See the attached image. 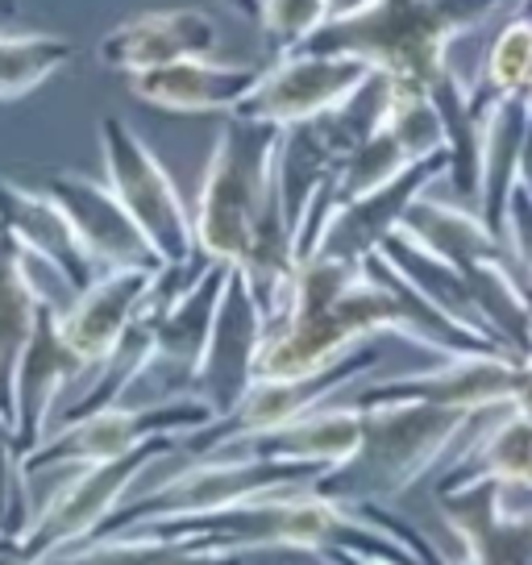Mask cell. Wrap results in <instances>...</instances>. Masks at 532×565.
Listing matches in <instances>:
<instances>
[{
  "label": "cell",
  "instance_id": "cell-1",
  "mask_svg": "<svg viewBox=\"0 0 532 565\" xmlns=\"http://www.w3.org/2000/svg\"><path fill=\"white\" fill-rule=\"evenodd\" d=\"M482 412L425 404V399H395V404L362 407V441L345 461L320 470L317 491L341 503H383L395 499L433 466L449 461L454 445L470 433Z\"/></svg>",
  "mask_w": 532,
  "mask_h": 565
},
{
  "label": "cell",
  "instance_id": "cell-2",
  "mask_svg": "<svg viewBox=\"0 0 532 565\" xmlns=\"http://www.w3.org/2000/svg\"><path fill=\"white\" fill-rule=\"evenodd\" d=\"M512 0H379L350 21H324L300 42L312 51H350L383 71L395 88L433 92L449 71L454 38L508 9Z\"/></svg>",
  "mask_w": 532,
  "mask_h": 565
},
{
  "label": "cell",
  "instance_id": "cell-3",
  "mask_svg": "<svg viewBox=\"0 0 532 565\" xmlns=\"http://www.w3.org/2000/svg\"><path fill=\"white\" fill-rule=\"evenodd\" d=\"M279 125L237 117L221 125L195 195V249L213 263H242L266 212L275 209V150Z\"/></svg>",
  "mask_w": 532,
  "mask_h": 565
},
{
  "label": "cell",
  "instance_id": "cell-4",
  "mask_svg": "<svg viewBox=\"0 0 532 565\" xmlns=\"http://www.w3.org/2000/svg\"><path fill=\"white\" fill-rule=\"evenodd\" d=\"M320 466H291V461L254 458V454H204L188 470L171 475L167 482L150 487L146 494L129 499L125 508L108 515L96 536L121 532L142 520H171V515H209L225 508H242L266 494H287L317 487ZM88 536V541H96Z\"/></svg>",
  "mask_w": 532,
  "mask_h": 565
},
{
  "label": "cell",
  "instance_id": "cell-5",
  "mask_svg": "<svg viewBox=\"0 0 532 565\" xmlns=\"http://www.w3.org/2000/svg\"><path fill=\"white\" fill-rule=\"evenodd\" d=\"M175 449L179 437H155V441L138 445L121 458L75 466V475L38 508L30 529L21 532V562H54L58 553H67L72 545H84L88 536H96V529L121 508L125 494L134 491V482L150 466L171 458Z\"/></svg>",
  "mask_w": 532,
  "mask_h": 565
},
{
  "label": "cell",
  "instance_id": "cell-6",
  "mask_svg": "<svg viewBox=\"0 0 532 565\" xmlns=\"http://www.w3.org/2000/svg\"><path fill=\"white\" fill-rule=\"evenodd\" d=\"M216 412L200 395H175L159 404H113L88 412L79 420L51 424L46 437L25 454V475L38 478L63 466H88V461L121 458L155 437H188L195 428H209Z\"/></svg>",
  "mask_w": 532,
  "mask_h": 565
},
{
  "label": "cell",
  "instance_id": "cell-7",
  "mask_svg": "<svg viewBox=\"0 0 532 565\" xmlns=\"http://www.w3.org/2000/svg\"><path fill=\"white\" fill-rule=\"evenodd\" d=\"M100 154H105V183L117 192L125 212L138 221L146 242L159 249L162 263H183L195 254L192 212L179 195L175 179L155 159V150L138 138V129L121 117H100Z\"/></svg>",
  "mask_w": 532,
  "mask_h": 565
},
{
  "label": "cell",
  "instance_id": "cell-8",
  "mask_svg": "<svg viewBox=\"0 0 532 565\" xmlns=\"http://www.w3.org/2000/svg\"><path fill=\"white\" fill-rule=\"evenodd\" d=\"M371 75V63L350 51L291 46V51L275 54L270 67H263V79L237 105V117L270 121L279 129L296 121H312V117H324V113L345 105Z\"/></svg>",
  "mask_w": 532,
  "mask_h": 565
},
{
  "label": "cell",
  "instance_id": "cell-9",
  "mask_svg": "<svg viewBox=\"0 0 532 565\" xmlns=\"http://www.w3.org/2000/svg\"><path fill=\"white\" fill-rule=\"evenodd\" d=\"M374 362H379V353L366 350V345H358V350H350L341 362H333V366H324V371H317V374H304V379H254L230 416L213 420L209 428H195L183 441L192 449V458L233 449V445L246 441V437L270 433V428L296 420V416L312 412V407L329 404L338 391L350 387V379H362Z\"/></svg>",
  "mask_w": 532,
  "mask_h": 565
},
{
  "label": "cell",
  "instance_id": "cell-10",
  "mask_svg": "<svg viewBox=\"0 0 532 565\" xmlns=\"http://www.w3.org/2000/svg\"><path fill=\"white\" fill-rule=\"evenodd\" d=\"M529 387L524 358L508 350H461L441 353L437 366L412 374H395L374 387L358 391V407L395 404V399H425V404L461 407V412H491V407L515 404Z\"/></svg>",
  "mask_w": 532,
  "mask_h": 565
},
{
  "label": "cell",
  "instance_id": "cell-11",
  "mask_svg": "<svg viewBox=\"0 0 532 565\" xmlns=\"http://www.w3.org/2000/svg\"><path fill=\"white\" fill-rule=\"evenodd\" d=\"M263 329H266L263 300L254 296L246 275L233 266L192 379V391L213 407L216 420L230 416L233 407H237V399L254 383V358H258V345H263Z\"/></svg>",
  "mask_w": 532,
  "mask_h": 565
},
{
  "label": "cell",
  "instance_id": "cell-12",
  "mask_svg": "<svg viewBox=\"0 0 532 565\" xmlns=\"http://www.w3.org/2000/svg\"><path fill=\"white\" fill-rule=\"evenodd\" d=\"M46 192L54 195L58 209L67 212L75 237L84 242L88 258L100 270H117V266L159 270V266H167L105 179H88L79 171H54L46 179Z\"/></svg>",
  "mask_w": 532,
  "mask_h": 565
},
{
  "label": "cell",
  "instance_id": "cell-13",
  "mask_svg": "<svg viewBox=\"0 0 532 565\" xmlns=\"http://www.w3.org/2000/svg\"><path fill=\"white\" fill-rule=\"evenodd\" d=\"M84 374H88V366L79 362V353L67 345V337L58 329V308L42 303L34 333H30L25 350H21L18 374H13V412H9V424H13V437H18L21 454H30L46 437L58 395L72 387L75 379H84Z\"/></svg>",
  "mask_w": 532,
  "mask_h": 565
},
{
  "label": "cell",
  "instance_id": "cell-14",
  "mask_svg": "<svg viewBox=\"0 0 532 565\" xmlns=\"http://www.w3.org/2000/svg\"><path fill=\"white\" fill-rule=\"evenodd\" d=\"M445 175H449V150L404 167L391 183H383V188H374V192H366V195H358L350 204H341V209L329 216L324 233L317 237L312 254H333V258H345V263H366L374 249L383 246V237L400 225V216L408 212L412 200L425 195L428 188ZM312 254H308V258H312Z\"/></svg>",
  "mask_w": 532,
  "mask_h": 565
},
{
  "label": "cell",
  "instance_id": "cell-15",
  "mask_svg": "<svg viewBox=\"0 0 532 565\" xmlns=\"http://www.w3.org/2000/svg\"><path fill=\"white\" fill-rule=\"evenodd\" d=\"M159 270H150V266L100 270V275H96L88 287H79L75 300L58 312V329H63L67 345L79 353V362H84L88 371L100 358L113 353V345L125 337V329L138 320Z\"/></svg>",
  "mask_w": 532,
  "mask_h": 565
},
{
  "label": "cell",
  "instance_id": "cell-16",
  "mask_svg": "<svg viewBox=\"0 0 532 565\" xmlns=\"http://www.w3.org/2000/svg\"><path fill=\"white\" fill-rule=\"evenodd\" d=\"M263 79V67H233V63H213L209 54L175 58L162 67H146L129 75V92L150 108L162 113H237L254 84Z\"/></svg>",
  "mask_w": 532,
  "mask_h": 565
},
{
  "label": "cell",
  "instance_id": "cell-17",
  "mask_svg": "<svg viewBox=\"0 0 532 565\" xmlns=\"http://www.w3.org/2000/svg\"><path fill=\"white\" fill-rule=\"evenodd\" d=\"M216 51V21L200 9H150L138 18L113 25L96 58L108 71H146L175 63V58H192V54H213Z\"/></svg>",
  "mask_w": 532,
  "mask_h": 565
},
{
  "label": "cell",
  "instance_id": "cell-18",
  "mask_svg": "<svg viewBox=\"0 0 532 565\" xmlns=\"http://www.w3.org/2000/svg\"><path fill=\"white\" fill-rule=\"evenodd\" d=\"M0 230L9 233L30 258H42L54 270H63L75 291L100 275V266L92 263L84 242L75 237L67 212L54 204V195L46 188L30 192V188L0 179Z\"/></svg>",
  "mask_w": 532,
  "mask_h": 565
},
{
  "label": "cell",
  "instance_id": "cell-19",
  "mask_svg": "<svg viewBox=\"0 0 532 565\" xmlns=\"http://www.w3.org/2000/svg\"><path fill=\"white\" fill-rule=\"evenodd\" d=\"M358 441H362V407L329 399V404L312 407V412H304V416L279 424L270 433L246 437V441H237L233 449H221V454H254V458L329 470V466L350 458Z\"/></svg>",
  "mask_w": 532,
  "mask_h": 565
},
{
  "label": "cell",
  "instance_id": "cell-20",
  "mask_svg": "<svg viewBox=\"0 0 532 565\" xmlns=\"http://www.w3.org/2000/svg\"><path fill=\"white\" fill-rule=\"evenodd\" d=\"M400 233H408L412 242H421L428 254H437L441 263L470 270V266L487 263V258H503L508 246L487 221L479 216V209L470 204H445L433 195H416L408 204V212L400 216Z\"/></svg>",
  "mask_w": 532,
  "mask_h": 565
},
{
  "label": "cell",
  "instance_id": "cell-21",
  "mask_svg": "<svg viewBox=\"0 0 532 565\" xmlns=\"http://www.w3.org/2000/svg\"><path fill=\"white\" fill-rule=\"evenodd\" d=\"M42 296H38L25 249L0 230V412H13V374H18L21 350L34 333Z\"/></svg>",
  "mask_w": 532,
  "mask_h": 565
},
{
  "label": "cell",
  "instance_id": "cell-22",
  "mask_svg": "<svg viewBox=\"0 0 532 565\" xmlns=\"http://www.w3.org/2000/svg\"><path fill=\"white\" fill-rule=\"evenodd\" d=\"M75 58V46L67 38L54 34H0V100H18L42 88L51 75L67 67Z\"/></svg>",
  "mask_w": 532,
  "mask_h": 565
},
{
  "label": "cell",
  "instance_id": "cell-23",
  "mask_svg": "<svg viewBox=\"0 0 532 565\" xmlns=\"http://www.w3.org/2000/svg\"><path fill=\"white\" fill-rule=\"evenodd\" d=\"M387 125L395 129V138L404 141L412 162L433 159L449 150V134H445V117L437 100L428 92L416 88H395L391 84V100H387Z\"/></svg>",
  "mask_w": 532,
  "mask_h": 565
},
{
  "label": "cell",
  "instance_id": "cell-24",
  "mask_svg": "<svg viewBox=\"0 0 532 565\" xmlns=\"http://www.w3.org/2000/svg\"><path fill=\"white\" fill-rule=\"evenodd\" d=\"M25 482H30V475H25V454H21L18 437H13L9 416L0 412V536H9L13 545H18L21 532L30 529V520H34Z\"/></svg>",
  "mask_w": 532,
  "mask_h": 565
},
{
  "label": "cell",
  "instance_id": "cell-25",
  "mask_svg": "<svg viewBox=\"0 0 532 565\" xmlns=\"http://www.w3.org/2000/svg\"><path fill=\"white\" fill-rule=\"evenodd\" d=\"M258 25L275 42V54L300 46L324 25V0H258Z\"/></svg>",
  "mask_w": 532,
  "mask_h": 565
},
{
  "label": "cell",
  "instance_id": "cell-26",
  "mask_svg": "<svg viewBox=\"0 0 532 565\" xmlns=\"http://www.w3.org/2000/svg\"><path fill=\"white\" fill-rule=\"evenodd\" d=\"M503 246L515 258L520 279L532 282V192L524 183H515L512 200H508V216H503Z\"/></svg>",
  "mask_w": 532,
  "mask_h": 565
},
{
  "label": "cell",
  "instance_id": "cell-27",
  "mask_svg": "<svg viewBox=\"0 0 532 565\" xmlns=\"http://www.w3.org/2000/svg\"><path fill=\"white\" fill-rule=\"evenodd\" d=\"M379 0H324V21H350L358 13L374 9Z\"/></svg>",
  "mask_w": 532,
  "mask_h": 565
},
{
  "label": "cell",
  "instance_id": "cell-28",
  "mask_svg": "<svg viewBox=\"0 0 532 565\" xmlns=\"http://www.w3.org/2000/svg\"><path fill=\"white\" fill-rule=\"evenodd\" d=\"M13 18H18V0H0V34L13 30Z\"/></svg>",
  "mask_w": 532,
  "mask_h": 565
},
{
  "label": "cell",
  "instance_id": "cell-29",
  "mask_svg": "<svg viewBox=\"0 0 532 565\" xmlns=\"http://www.w3.org/2000/svg\"><path fill=\"white\" fill-rule=\"evenodd\" d=\"M233 13H242V18H258V0H225Z\"/></svg>",
  "mask_w": 532,
  "mask_h": 565
},
{
  "label": "cell",
  "instance_id": "cell-30",
  "mask_svg": "<svg viewBox=\"0 0 532 565\" xmlns=\"http://www.w3.org/2000/svg\"><path fill=\"white\" fill-rule=\"evenodd\" d=\"M0 557H4V562H21V557H18V545H13L9 536H0Z\"/></svg>",
  "mask_w": 532,
  "mask_h": 565
},
{
  "label": "cell",
  "instance_id": "cell-31",
  "mask_svg": "<svg viewBox=\"0 0 532 565\" xmlns=\"http://www.w3.org/2000/svg\"><path fill=\"white\" fill-rule=\"evenodd\" d=\"M529 92H532V71H529Z\"/></svg>",
  "mask_w": 532,
  "mask_h": 565
}]
</instances>
